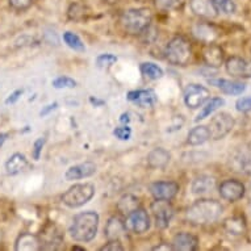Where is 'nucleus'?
Wrapping results in <instances>:
<instances>
[{
	"label": "nucleus",
	"instance_id": "nucleus-35",
	"mask_svg": "<svg viewBox=\"0 0 251 251\" xmlns=\"http://www.w3.org/2000/svg\"><path fill=\"white\" fill-rule=\"evenodd\" d=\"M116 62H117V57L109 53L100 54L99 57L96 58V65L100 69H109L115 65Z\"/></svg>",
	"mask_w": 251,
	"mask_h": 251
},
{
	"label": "nucleus",
	"instance_id": "nucleus-52",
	"mask_svg": "<svg viewBox=\"0 0 251 251\" xmlns=\"http://www.w3.org/2000/svg\"><path fill=\"white\" fill-rule=\"evenodd\" d=\"M0 238H1V233H0Z\"/></svg>",
	"mask_w": 251,
	"mask_h": 251
},
{
	"label": "nucleus",
	"instance_id": "nucleus-23",
	"mask_svg": "<svg viewBox=\"0 0 251 251\" xmlns=\"http://www.w3.org/2000/svg\"><path fill=\"white\" fill-rule=\"evenodd\" d=\"M234 166L238 171L251 175V144L243 146L234 155Z\"/></svg>",
	"mask_w": 251,
	"mask_h": 251
},
{
	"label": "nucleus",
	"instance_id": "nucleus-28",
	"mask_svg": "<svg viewBox=\"0 0 251 251\" xmlns=\"http://www.w3.org/2000/svg\"><path fill=\"white\" fill-rule=\"evenodd\" d=\"M137 208H140V201H138V199L132 194L123 195V196L119 199V201H117V209H119L120 213L125 214V216L130 214L133 210H136Z\"/></svg>",
	"mask_w": 251,
	"mask_h": 251
},
{
	"label": "nucleus",
	"instance_id": "nucleus-45",
	"mask_svg": "<svg viewBox=\"0 0 251 251\" xmlns=\"http://www.w3.org/2000/svg\"><path fill=\"white\" fill-rule=\"evenodd\" d=\"M243 78H251V61H246L245 71H243Z\"/></svg>",
	"mask_w": 251,
	"mask_h": 251
},
{
	"label": "nucleus",
	"instance_id": "nucleus-17",
	"mask_svg": "<svg viewBox=\"0 0 251 251\" xmlns=\"http://www.w3.org/2000/svg\"><path fill=\"white\" fill-rule=\"evenodd\" d=\"M104 231H105V237L108 241H121L123 238H125L128 229L121 218L113 216L108 220Z\"/></svg>",
	"mask_w": 251,
	"mask_h": 251
},
{
	"label": "nucleus",
	"instance_id": "nucleus-32",
	"mask_svg": "<svg viewBox=\"0 0 251 251\" xmlns=\"http://www.w3.org/2000/svg\"><path fill=\"white\" fill-rule=\"evenodd\" d=\"M140 70L144 76H146L148 79H151V80L161 79L163 76V74H165L163 70H162V67H159L155 63H152V62H144V63H141Z\"/></svg>",
	"mask_w": 251,
	"mask_h": 251
},
{
	"label": "nucleus",
	"instance_id": "nucleus-3",
	"mask_svg": "<svg viewBox=\"0 0 251 251\" xmlns=\"http://www.w3.org/2000/svg\"><path fill=\"white\" fill-rule=\"evenodd\" d=\"M152 15L148 8H132L121 15L120 23L130 34H141L151 24Z\"/></svg>",
	"mask_w": 251,
	"mask_h": 251
},
{
	"label": "nucleus",
	"instance_id": "nucleus-21",
	"mask_svg": "<svg viewBox=\"0 0 251 251\" xmlns=\"http://www.w3.org/2000/svg\"><path fill=\"white\" fill-rule=\"evenodd\" d=\"M216 188V179L209 175H200L196 176L191 184V191L194 195L209 194Z\"/></svg>",
	"mask_w": 251,
	"mask_h": 251
},
{
	"label": "nucleus",
	"instance_id": "nucleus-43",
	"mask_svg": "<svg viewBox=\"0 0 251 251\" xmlns=\"http://www.w3.org/2000/svg\"><path fill=\"white\" fill-rule=\"evenodd\" d=\"M24 94V90H16L13 91L12 94L7 98V100H5V104H15L17 101V100L20 99L21 95Z\"/></svg>",
	"mask_w": 251,
	"mask_h": 251
},
{
	"label": "nucleus",
	"instance_id": "nucleus-33",
	"mask_svg": "<svg viewBox=\"0 0 251 251\" xmlns=\"http://www.w3.org/2000/svg\"><path fill=\"white\" fill-rule=\"evenodd\" d=\"M210 3L213 5L216 13L221 15H231L235 12V3L233 0H210Z\"/></svg>",
	"mask_w": 251,
	"mask_h": 251
},
{
	"label": "nucleus",
	"instance_id": "nucleus-34",
	"mask_svg": "<svg viewBox=\"0 0 251 251\" xmlns=\"http://www.w3.org/2000/svg\"><path fill=\"white\" fill-rule=\"evenodd\" d=\"M63 41L70 49L75 50V51H84L86 50V46L80 40V37L78 34L73 33V32H65L63 33Z\"/></svg>",
	"mask_w": 251,
	"mask_h": 251
},
{
	"label": "nucleus",
	"instance_id": "nucleus-13",
	"mask_svg": "<svg viewBox=\"0 0 251 251\" xmlns=\"http://www.w3.org/2000/svg\"><path fill=\"white\" fill-rule=\"evenodd\" d=\"M210 86L216 87L218 90L226 94V95L238 96L246 91V84L238 80H230V79H223V78H212L208 80Z\"/></svg>",
	"mask_w": 251,
	"mask_h": 251
},
{
	"label": "nucleus",
	"instance_id": "nucleus-31",
	"mask_svg": "<svg viewBox=\"0 0 251 251\" xmlns=\"http://www.w3.org/2000/svg\"><path fill=\"white\" fill-rule=\"evenodd\" d=\"M224 104H225V100L223 98H212V99H208L205 101V105L201 108V111L199 112L196 121H200V120L209 117L210 115H213L214 112L218 111L220 108L223 107Z\"/></svg>",
	"mask_w": 251,
	"mask_h": 251
},
{
	"label": "nucleus",
	"instance_id": "nucleus-7",
	"mask_svg": "<svg viewBox=\"0 0 251 251\" xmlns=\"http://www.w3.org/2000/svg\"><path fill=\"white\" fill-rule=\"evenodd\" d=\"M209 90L206 87L192 83L185 87L184 104L191 109H198L205 104L206 100L209 99Z\"/></svg>",
	"mask_w": 251,
	"mask_h": 251
},
{
	"label": "nucleus",
	"instance_id": "nucleus-11",
	"mask_svg": "<svg viewBox=\"0 0 251 251\" xmlns=\"http://www.w3.org/2000/svg\"><path fill=\"white\" fill-rule=\"evenodd\" d=\"M179 184L175 181L162 180V181H154L150 184L149 190L150 194L155 199L159 200H171L177 195L179 192Z\"/></svg>",
	"mask_w": 251,
	"mask_h": 251
},
{
	"label": "nucleus",
	"instance_id": "nucleus-5",
	"mask_svg": "<svg viewBox=\"0 0 251 251\" xmlns=\"http://www.w3.org/2000/svg\"><path fill=\"white\" fill-rule=\"evenodd\" d=\"M95 195V185L91 183L74 184L62 195V201L69 208H79L90 201Z\"/></svg>",
	"mask_w": 251,
	"mask_h": 251
},
{
	"label": "nucleus",
	"instance_id": "nucleus-26",
	"mask_svg": "<svg viewBox=\"0 0 251 251\" xmlns=\"http://www.w3.org/2000/svg\"><path fill=\"white\" fill-rule=\"evenodd\" d=\"M208 140H210V133L208 126L205 125H199V126L192 128L187 137V142L191 146H199V145L205 144Z\"/></svg>",
	"mask_w": 251,
	"mask_h": 251
},
{
	"label": "nucleus",
	"instance_id": "nucleus-25",
	"mask_svg": "<svg viewBox=\"0 0 251 251\" xmlns=\"http://www.w3.org/2000/svg\"><path fill=\"white\" fill-rule=\"evenodd\" d=\"M26 166H28L26 156L21 152H15L13 155L9 156L8 161L5 162V171L8 175H17L21 171H24Z\"/></svg>",
	"mask_w": 251,
	"mask_h": 251
},
{
	"label": "nucleus",
	"instance_id": "nucleus-15",
	"mask_svg": "<svg viewBox=\"0 0 251 251\" xmlns=\"http://www.w3.org/2000/svg\"><path fill=\"white\" fill-rule=\"evenodd\" d=\"M96 171H98V167H96L95 163L84 162V163L71 166L70 169H67V171L65 173V177L69 181L80 180V179H84V177H90L92 175H95Z\"/></svg>",
	"mask_w": 251,
	"mask_h": 251
},
{
	"label": "nucleus",
	"instance_id": "nucleus-48",
	"mask_svg": "<svg viewBox=\"0 0 251 251\" xmlns=\"http://www.w3.org/2000/svg\"><path fill=\"white\" fill-rule=\"evenodd\" d=\"M7 137H8V134H7V133H0V148L4 145V142L7 141Z\"/></svg>",
	"mask_w": 251,
	"mask_h": 251
},
{
	"label": "nucleus",
	"instance_id": "nucleus-2",
	"mask_svg": "<svg viewBox=\"0 0 251 251\" xmlns=\"http://www.w3.org/2000/svg\"><path fill=\"white\" fill-rule=\"evenodd\" d=\"M99 227V214L92 210L76 214L70 226L71 238L76 242H90L96 237Z\"/></svg>",
	"mask_w": 251,
	"mask_h": 251
},
{
	"label": "nucleus",
	"instance_id": "nucleus-8",
	"mask_svg": "<svg viewBox=\"0 0 251 251\" xmlns=\"http://www.w3.org/2000/svg\"><path fill=\"white\" fill-rule=\"evenodd\" d=\"M125 226L133 234H144L150 229V217L148 212L142 208H137L126 216Z\"/></svg>",
	"mask_w": 251,
	"mask_h": 251
},
{
	"label": "nucleus",
	"instance_id": "nucleus-9",
	"mask_svg": "<svg viewBox=\"0 0 251 251\" xmlns=\"http://www.w3.org/2000/svg\"><path fill=\"white\" fill-rule=\"evenodd\" d=\"M170 200H159L155 199V201L151 204V212L155 220L156 227L159 229H166L170 225V221L174 217V208L170 204Z\"/></svg>",
	"mask_w": 251,
	"mask_h": 251
},
{
	"label": "nucleus",
	"instance_id": "nucleus-24",
	"mask_svg": "<svg viewBox=\"0 0 251 251\" xmlns=\"http://www.w3.org/2000/svg\"><path fill=\"white\" fill-rule=\"evenodd\" d=\"M224 229L227 234L233 235V237H241L246 233V220L242 216H233V217L225 220Z\"/></svg>",
	"mask_w": 251,
	"mask_h": 251
},
{
	"label": "nucleus",
	"instance_id": "nucleus-39",
	"mask_svg": "<svg viewBox=\"0 0 251 251\" xmlns=\"http://www.w3.org/2000/svg\"><path fill=\"white\" fill-rule=\"evenodd\" d=\"M235 109L242 113H247L251 112V96H246V98H241L237 100L235 103Z\"/></svg>",
	"mask_w": 251,
	"mask_h": 251
},
{
	"label": "nucleus",
	"instance_id": "nucleus-20",
	"mask_svg": "<svg viewBox=\"0 0 251 251\" xmlns=\"http://www.w3.org/2000/svg\"><path fill=\"white\" fill-rule=\"evenodd\" d=\"M192 32H194L195 37L204 44L213 42L218 37V30L210 23H198L192 29Z\"/></svg>",
	"mask_w": 251,
	"mask_h": 251
},
{
	"label": "nucleus",
	"instance_id": "nucleus-1",
	"mask_svg": "<svg viewBox=\"0 0 251 251\" xmlns=\"http://www.w3.org/2000/svg\"><path fill=\"white\" fill-rule=\"evenodd\" d=\"M223 213L224 206L221 202L213 199H201L187 209L185 218L192 225H210L218 221Z\"/></svg>",
	"mask_w": 251,
	"mask_h": 251
},
{
	"label": "nucleus",
	"instance_id": "nucleus-51",
	"mask_svg": "<svg viewBox=\"0 0 251 251\" xmlns=\"http://www.w3.org/2000/svg\"><path fill=\"white\" fill-rule=\"evenodd\" d=\"M249 206H250V209H251V196H250V200H249Z\"/></svg>",
	"mask_w": 251,
	"mask_h": 251
},
{
	"label": "nucleus",
	"instance_id": "nucleus-46",
	"mask_svg": "<svg viewBox=\"0 0 251 251\" xmlns=\"http://www.w3.org/2000/svg\"><path fill=\"white\" fill-rule=\"evenodd\" d=\"M152 250H173V246L171 245H159V246L152 247Z\"/></svg>",
	"mask_w": 251,
	"mask_h": 251
},
{
	"label": "nucleus",
	"instance_id": "nucleus-18",
	"mask_svg": "<svg viewBox=\"0 0 251 251\" xmlns=\"http://www.w3.org/2000/svg\"><path fill=\"white\" fill-rule=\"evenodd\" d=\"M173 250L175 251H195L199 247V239L191 233H177L173 239Z\"/></svg>",
	"mask_w": 251,
	"mask_h": 251
},
{
	"label": "nucleus",
	"instance_id": "nucleus-6",
	"mask_svg": "<svg viewBox=\"0 0 251 251\" xmlns=\"http://www.w3.org/2000/svg\"><path fill=\"white\" fill-rule=\"evenodd\" d=\"M234 125V117L230 113H226V112L218 113L214 117H212L209 125H208L210 138L212 140H223L224 137H226L233 130Z\"/></svg>",
	"mask_w": 251,
	"mask_h": 251
},
{
	"label": "nucleus",
	"instance_id": "nucleus-29",
	"mask_svg": "<svg viewBox=\"0 0 251 251\" xmlns=\"http://www.w3.org/2000/svg\"><path fill=\"white\" fill-rule=\"evenodd\" d=\"M67 15L73 21H87L91 16V9L84 3H73L67 11Z\"/></svg>",
	"mask_w": 251,
	"mask_h": 251
},
{
	"label": "nucleus",
	"instance_id": "nucleus-22",
	"mask_svg": "<svg viewBox=\"0 0 251 251\" xmlns=\"http://www.w3.org/2000/svg\"><path fill=\"white\" fill-rule=\"evenodd\" d=\"M15 249L17 251H37L41 250V241L32 233H23L19 235Z\"/></svg>",
	"mask_w": 251,
	"mask_h": 251
},
{
	"label": "nucleus",
	"instance_id": "nucleus-30",
	"mask_svg": "<svg viewBox=\"0 0 251 251\" xmlns=\"http://www.w3.org/2000/svg\"><path fill=\"white\" fill-rule=\"evenodd\" d=\"M246 59L241 57H230L225 62V69L226 73L235 78H243V71H245Z\"/></svg>",
	"mask_w": 251,
	"mask_h": 251
},
{
	"label": "nucleus",
	"instance_id": "nucleus-4",
	"mask_svg": "<svg viewBox=\"0 0 251 251\" xmlns=\"http://www.w3.org/2000/svg\"><path fill=\"white\" fill-rule=\"evenodd\" d=\"M166 59L175 66H187L192 58V45L183 36H176L166 45Z\"/></svg>",
	"mask_w": 251,
	"mask_h": 251
},
{
	"label": "nucleus",
	"instance_id": "nucleus-27",
	"mask_svg": "<svg viewBox=\"0 0 251 251\" xmlns=\"http://www.w3.org/2000/svg\"><path fill=\"white\" fill-rule=\"evenodd\" d=\"M191 9L195 15H198L200 17H214L217 13L214 11L213 5L210 3V0H191L190 1Z\"/></svg>",
	"mask_w": 251,
	"mask_h": 251
},
{
	"label": "nucleus",
	"instance_id": "nucleus-50",
	"mask_svg": "<svg viewBox=\"0 0 251 251\" xmlns=\"http://www.w3.org/2000/svg\"><path fill=\"white\" fill-rule=\"evenodd\" d=\"M73 250H84L82 247H73Z\"/></svg>",
	"mask_w": 251,
	"mask_h": 251
},
{
	"label": "nucleus",
	"instance_id": "nucleus-44",
	"mask_svg": "<svg viewBox=\"0 0 251 251\" xmlns=\"http://www.w3.org/2000/svg\"><path fill=\"white\" fill-rule=\"evenodd\" d=\"M57 107H58V103L48 104V105H45V107L42 108L41 112H40V116H41V117H45V116L49 115L50 112H53L54 109H57Z\"/></svg>",
	"mask_w": 251,
	"mask_h": 251
},
{
	"label": "nucleus",
	"instance_id": "nucleus-12",
	"mask_svg": "<svg viewBox=\"0 0 251 251\" xmlns=\"http://www.w3.org/2000/svg\"><path fill=\"white\" fill-rule=\"evenodd\" d=\"M41 241V249H49V250H57L58 247L63 243V231L54 224H50L44 229Z\"/></svg>",
	"mask_w": 251,
	"mask_h": 251
},
{
	"label": "nucleus",
	"instance_id": "nucleus-40",
	"mask_svg": "<svg viewBox=\"0 0 251 251\" xmlns=\"http://www.w3.org/2000/svg\"><path fill=\"white\" fill-rule=\"evenodd\" d=\"M45 142V137H40V138H37V140L34 141L33 150H32V155H33L34 161H38V159H40V156H41L42 152V148H44Z\"/></svg>",
	"mask_w": 251,
	"mask_h": 251
},
{
	"label": "nucleus",
	"instance_id": "nucleus-10",
	"mask_svg": "<svg viewBox=\"0 0 251 251\" xmlns=\"http://www.w3.org/2000/svg\"><path fill=\"white\" fill-rule=\"evenodd\" d=\"M218 192L224 200L229 202H235L243 199V196L246 194V187L242 181L237 180V179H227L220 184Z\"/></svg>",
	"mask_w": 251,
	"mask_h": 251
},
{
	"label": "nucleus",
	"instance_id": "nucleus-47",
	"mask_svg": "<svg viewBox=\"0 0 251 251\" xmlns=\"http://www.w3.org/2000/svg\"><path fill=\"white\" fill-rule=\"evenodd\" d=\"M130 121V117H129V113H123L121 117H120V123H123L124 125H126Z\"/></svg>",
	"mask_w": 251,
	"mask_h": 251
},
{
	"label": "nucleus",
	"instance_id": "nucleus-49",
	"mask_svg": "<svg viewBox=\"0 0 251 251\" xmlns=\"http://www.w3.org/2000/svg\"><path fill=\"white\" fill-rule=\"evenodd\" d=\"M90 101L94 105H103L104 101H101V100H98V99H94V98H90Z\"/></svg>",
	"mask_w": 251,
	"mask_h": 251
},
{
	"label": "nucleus",
	"instance_id": "nucleus-41",
	"mask_svg": "<svg viewBox=\"0 0 251 251\" xmlns=\"http://www.w3.org/2000/svg\"><path fill=\"white\" fill-rule=\"evenodd\" d=\"M8 1L9 5L16 11H25L33 3V0H8Z\"/></svg>",
	"mask_w": 251,
	"mask_h": 251
},
{
	"label": "nucleus",
	"instance_id": "nucleus-38",
	"mask_svg": "<svg viewBox=\"0 0 251 251\" xmlns=\"http://www.w3.org/2000/svg\"><path fill=\"white\" fill-rule=\"evenodd\" d=\"M113 136L121 141H128L130 140V137H132V129H130V126H128V125L119 126V128H116L115 130H113Z\"/></svg>",
	"mask_w": 251,
	"mask_h": 251
},
{
	"label": "nucleus",
	"instance_id": "nucleus-36",
	"mask_svg": "<svg viewBox=\"0 0 251 251\" xmlns=\"http://www.w3.org/2000/svg\"><path fill=\"white\" fill-rule=\"evenodd\" d=\"M53 87L57 90H65V88H74L76 87V82L74 79L69 78V76H59V78L54 79Z\"/></svg>",
	"mask_w": 251,
	"mask_h": 251
},
{
	"label": "nucleus",
	"instance_id": "nucleus-14",
	"mask_svg": "<svg viewBox=\"0 0 251 251\" xmlns=\"http://www.w3.org/2000/svg\"><path fill=\"white\" fill-rule=\"evenodd\" d=\"M201 55L204 62L210 67H220L224 63V58H225L223 48L213 42L202 46Z\"/></svg>",
	"mask_w": 251,
	"mask_h": 251
},
{
	"label": "nucleus",
	"instance_id": "nucleus-37",
	"mask_svg": "<svg viewBox=\"0 0 251 251\" xmlns=\"http://www.w3.org/2000/svg\"><path fill=\"white\" fill-rule=\"evenodd\" d=\"M156 8L161 11H170V9L177 8L183 3V0H154Z\"/></svg>",
	"mask_w": 251,
	"mask_h": 251
},
{
	"label": "nucleus",
	"instance_id": "nucleus-42",
	"mask_svg": "<svg viewBox=\"0 0 251 251\" xmlns=\"http://www.w3.org/2000/svg\"><path fill=\"white\" fill-rule=\"evenodd\" d=\"M124 246L121 245V241H108L105 246L101 247V251H123Z\"/></svg>",
	"mask_w": 251,
	"mask_h": 251
},
{
	"label": "nucleus",
	"instance_id": "nucleus-16",
	"mask_svg": "<svg viewBox=\"0 0 251 251\" xmlns=\"http://www.w3.org/2000/svg\"><path fill=\"white\" fill-rule=\"evenodd\" d=\"M128 100L141 108H151L158 101L156 94L152 90H137L130 91L128 94Z\"/></svg>",
	"mask_w": 251,
	"mask_h": 251
},
{
	"label": "nucleus",
	"instance_id": "nucleus-19",
	"mask_svg": "<svg viewBox=\"0 0 251 251\" xmlns=\"http://www.w3.org/2000/svg\"><path fill=\"white\" fill-rule=\"evenodd\" d=\"M171 154L166 149L155 148L148 154V166L150 169H165L170 163Z\"/></svg>",
	"mask_w": 251,
	"mask_h": 251
}]
</instances>
